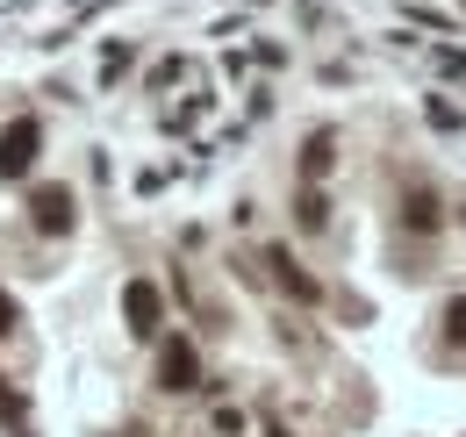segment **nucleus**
<instances>
[{"label": "nucleus", "mask_w": 466, "mask_h": 437, "mask_svg": "<svg viewBox=\"0 0 466 437\" xmlns=\"http://www.w3.org/2000/svg\"><path fill=\"white\" fill-rule=\"evenodd\" d=\"M402 222H409V229H423V237H431V229L445 222V208H438V194H423V187H409V194H402Z\"/></svg>", "instance_id": "0eeeda50"}, {"label": "nucleus", "mask_w": 466, "mask_h": 437, "mask_svg": "<svg viewBox=\"0 0 466 437\" xmlns=\"http://www.w3.org/2000/svg\"><path fill=\"white\" fill-rule=\"evenodd\" d=\"M122 323H129V337H158V323H166V294H158L151 279H129V287H122Z\"/></svg>", "instance_id": "7ed1b4c3"}, {"label": "nucleus", "mask_w": 466, "mask_h": 437, "mask_svg": "<svg viewBox=\"0 0 466 437\" xmlns=\"http://www.w3.org/2000/svg\"><path fill=\"white\" fill-rule=\"evenodd\" d=\"M266 437H288V431H266Z\"/></svg>", "instance_id": "ddd939ff"}, {"label": "nucleus", "mask_w": 466, "mask_h": 437, "mask_svg": "<svg viewBox=\"0 0 466 437\" xmlns=\"http://www.w3.org/2000/svg\"><path fill=\"white\" fill-rule=\"evenodd\" d=\"M445 344H452V351H466V294H452V301H445Z\"/></svg>", "instance_id": "9d476101"}, {"label": "nucleus", "mask_w": 466, "mask_h": 437, "mask_svg": "<svg viewBox=\"0 0 466 437\" xmlns=\"http://www.w3.org/2000/svg\"><path fill=\"white\" fill-rule=\"evenodd\" d=\"M266 266H273V279H280V287H288L294 301H323V287H316V279L301 273V266H294L288 251H266Z\"/></svg>", "instance_id": "423d86ee"}, {"label": "nucleus", "mask_w": 466, "mask_h": 437, "mask_svg": "<svg viewBox=\"0 0 466 437\" xmlns=\"http://www.w3.org/2000/svg\"><path fill=\"white\" fill-rule=\"evenodd\" d=\"M15 323H22V316H15V294L0 287V337H15Z\"/></svg>", "instance_id": "9b49d317"}, {"label": "nucleus", "mask_w": 466, "mask_h": 437, "mask_svg": "<svg viewBox=\"0 0 466 437\" xmlns=\"http://www.w3.org/2000/svg\"><path fill=\"white\" fill-rule=\"evenodd\" d=\"M29 222H36L44 237H72V222H79L72 187H36V194H29Z\"/></svg>", "instance_id": "20e7f679"}, {"label": "nucleus", "mask_w": 466, "mask_h": 437, "mask_svg": "<svg viewBox=\"0 0 466 437\" xmlns=\"http://www.w3.org/2000/svg\"><path fill=\"white\" fill-rule=\"evenodd\" d=\"M0 423H7V431H29V409H22V394L7 387V373H0Z\"/></svg>", "instance_id": "1a4fd4ad"}, {"label": "nucleus", "mask_w": 466, "mask_h": 437, "mask_svg": "<svg viewBox=\"0 0 466 437\" xmlns=\"http://www.w3.org/2000/svg\"><path fill=\"white\" fill-rule=\"evenodd\" d=\"M438 65H445L452 79H466V57H460V51H438Z\"/></svg>", "instance_id": "f8f14e48"}, {"label": "nucleus", "mask_w": 466, "mask_h": 437, "mask_svg": "<svg viewBox=\"0 0 466 437\" xmlns=\"http://www.w3.org/2000/svg\"><path fill=\"white\" fill-rule=\"evenodd\" d=\"M36 151H44V129H36L29 115H15V122L0 129V179H22V172L36 165Z\"/></svg>", "instance_id": "f03ea898"}, {"label": "nucleus", "mask_w": 466, "mask_h": 437, "mask_svg": "<svg viewBox=\"0 0 466 437\" xmlns=\"http://www.w3.org/2000/svg\"><path fill=\"white\" fill-rule=\"evenodd\" d=\"M294 222H301V229H323V222H330V201H323L316 187H301V201H294Z\"/></svg>", "instance_id": "6e6552de"}, {"label": "nucleus", "mask_w": 466, "mask_h": 437, "mask_svg": "<svg viewBox=\"0 0 466 437\" xmlns=\"http://www.w3.org/2000/svg\"><path fill=\"white\" fill-rule=\"evenodd\" d=\"M158 387H166V394L201 387V351H194V337H158Z\"/></svg>", "instance_id": "f257e3e1"}, {"label": "nucleus", "mask_w": 466, "mask_h": 437, "mask_svg": "<svg viewBox=\"0 0 466 437\" xmlns=\"http://www.w3.org/2000/svg\"><path fill=\"white\" fill-rule=\"evenodd\" d=\"M330 165H338V129H316V137L301 144V179L316 187V179H323Z\"/></svg>", "instance_id": "39448f33"}]
</instances>
